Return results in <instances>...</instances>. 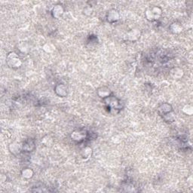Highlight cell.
I'll return each instance as SVG.
<instances>
[{
    "instance_id": "1",
    "label": "cell",
    "mask_w": 193,
    "mask_h": 193,
    "mask_svg": "<svg viewBox=\"0 0 193 193\" xmlns=\"http://www.w3.org/2000/svg\"><path fill=\"white\" fill-rule=\"evenodd\" d=\"M7 64L10 67L16 69L21 66L22 62L16 53L11 52L7 56Z\"/></svg>"
},
{
    "instance_id": "2",
    "label": "cell",
    "mask_w": 193,
    "mask_h": 193,
    "mask_svg": "<svg viewBox=\"0 0 193 193\" xmlns=\"http://www.w3.org/2000/svg\"><path fill=\"white\" fill-rule=\"evenodd\" d=\"M106 101L108 106L112 109H120V106H121V101H120L116 97L109 96L106 98L104 99Z\"/></svg>"
},
{
    "instance_id": "3",
    "label": "cell",
    "mask_w": 193,
    "mask_h": 193,
    "mask_svg": "<svg viewBox=\"0 0 193 193\" xmlns=\"http://www.w3.org/2000/svg\"><path fill=\"white\" fill-rule=\"evenodd\" d=\"M54 91L59 97H65L67 96L68 95V89L66 85H63V84H58L55 86Z\"/></svg>"
},
{
    "instance_id": "4",
    "label": "cell",
    "mask_w": 193,
    "mask_h": 193,
    "mask_svg": "<svg viewBox=\"0 0 193 193\" xmlns=\"http://www.w3.org/2000/svg\"><path fill=\"white\" fill-rule=\"evenodd\" d=\"M119 13L116 9H112L109 11H108L106 14V20L109 23H115L119 19Z\"/></svg>"
},
{
    "instance_id": "5",
    "label": "cell",
    "mask_w": 193,
    "mask_h": 193,
    "mask_svg": "<svg viewBox=\"0 0 193 193\" xmlns=\"http://www.w3.org/2000/svg\"><path fill=\"white\" fill-rule=\"evenodd\" d=\"M173 111V108L172 106L169 103H163V104L160 105L158 108V113H159L160 116H165V115L168 114V113H171Z\"/></svg>"
},
{
    "instance_id": "6",
    "label": "cell",
    "mask_w": 193,
    "mask_h": 193,
    "mask_svg": "<svg viewBox=\"0 0 193 193\" xmlns=\"http://www.w3.org/2000/svg\"><path fill=\"white\" fill-rule=\"evenodd\" d=\"M35 148V142H34L33 139H28L24 143V145H23V150L25 151V152H32Z\"/></svg>"
},
{
    "instance_id": "7",
    "label": "cell",
    "mask_w": 193,
    "mask_h": 193,
    "mask_svg": "<svg viewBox=\"0 0 193 193\" xmlns=\"http://www.w3.org/2000/svg\"><path fill=\"white\" fill-rule=\"evenodd\" d=\"M87 133H84L81 131H75L71 134V138L76 142H81L86 137Z\"/></svg>"
},
{
    "instance_id": "8",
    "label": "cell",
    "mask_w": 193,
    "mask_h": 193,
    "mask_svg": "<svg viewBox=\"0 0 193 193\" xmlns=\"http://www.w3.org/2000/svg\"><path fill=\"white\" fill-rule=\"evenodd\" d=\"M64 12V8L61 5H57L53 8L52 11H51V14L54 18H60L61 16L63 15Z\"/></svg>"
},
{
    "instance_id": "9",
    "label": "cell",
    "mask_w": 193,
    "mask_h": 193,
    "mask_svg": "<svg viewBox=\"0 0 193 193\" xmlns=\"http://www.w3.org/2000/svg\"><path fill=\"white\" fill-rule=\"evenodd\" d=\"M97 95L100 97L101 98L105 99L106 97H109L110 95H111V91H110L109 89L106 87H101L97 90Z\"/></svg>"
},
{
    "instance_id": "10",
    "label": "cell",
    "mask_w": 193,
    "mask_h": 193,
    "mask_svg": "<svg viewBox=\"0 0 193 193\" xmlns=\"http://www.w3.org/2000/svg\"><path fill=\"white\" fill-rule=\"evenodd\" d=\"M170 73H171V76L173 79H180L183 76V71L180 68L176 67L173 68L171 70V72H170Z\"/></svg>"
},
{
    "instance_id": "11",
    "label": "cell",
    "mask_w": 193,
    "mask_h": 193,
    "mask_svg": "<svg viewBox=\"0 0 193 193\" xmlns=\"http://www.w3.org/2000/svg\"><path fill=\"white\" fill-rule=\"evenodd\" d=\"M170 30H171V31L173 32V33L177 34L182 32L183 27L180 23L174 22V23H173L171 26H170Z\"/></svg>"
},
{
    "instance_id": "12",
    "label": "cell",
    "mask_w": 193,
    "mask_h": 193,
    "mask_svg": "<svg viewBox=\"0 0 193 193\" xmlns=\"http://www.w3.org/2000/svg\"><path fill=\"white\" fill-rule=\"evenodd\" d=\"M21 175L24 179H31L34 175V171H32L31 168H24L22 170Z\"/></svg>"
},
{
    "instance_id": "13",
    "label": "cell",
    "mask_w": 193,
    "mask_h": 193,
    "mask_svg": "<svg viewBox=\"0 0 193 193\" xmlns=\"http://www.w3.org/2000/svg\"><path fill=\"white\" fill-rule=\"evenodd\" d=\"M9 150H10L12 154H14V155H17V154L20 153V148L17 143H13L11 144L10 147H9Z\"/></svg>"
},
{
    "instance_id": "14",
    "label": "cell",
    "mask_w": 193,
    "mask_h": 193,
    "mask_svg": "<svg viewBox=\"0 0 193 193\" xmlns=\"http://www.w3.org/2000/svg\"><path fill=\"white\" fill-rule=\"evenodd\" d=\"M92 155V149L91 147H86L82 150V156L84 158H88Z\"/></svg>"
},
{
    "instance_id": "15",
    "label": "cell",
    "mask_w": 193,
    "mask_h": 193,
    "mask_svg": "<svg viewBox=\"0 0 193 193\" xmlns=\"http://www.w3.org/2000/svg\"><path fill=\"white\" fill-rule=\"evenodd\" d=\"M151 9V11H152V14H153L154 16H155V19H157V17H159L161 15L162 10L161 8L158 7V6H155V7L152 8V9Z\"/></svg>"
},
{
    "instance_id": "16",
    "label": "cell",
    "mask_w": 193,
    "mask_h": 193,
    "mask_svg": "<svg viewBox=\"0 0 193 193\" xmlns=\"http://www.w3.org/2000/svg\"><path fill=\"white\" fill-rule=\"evenodd\" d=\"M145 15H146V17H147V20H150V21H153V20H156V19H155V16H154V14H152L151 9H148V10L146 11Z\"/></svg>"
},
{
    "instance_id": "17",
    "label": "cell",
    "mask_w": 193,
    "mask_h": 193,
    "mask_svg": "<svg viewBox=\"0 0 193 193\" xmlns=\"http://www.w3.org/2000/svg\"><path fill=\"white\" fill-rule=\"evenodd\" d=\"M183 112L185 114L188 115V116H192L193 113L192 106H190V105H186L183 109Z\"/></svg>"
},
{
    "instance_id": "18",
    "label": "cell",
    "mask_w": 193,
    "mask_h": 193,
    "mask_svg": "<svg viewBox=\"0 0 193 193\" xmlns=\"http://www.w3.org/2000/svg\"><path fill=\"white\" fill-rule=\"evenodd\" d=\"M51 47H53V45H51V44H45V45L43 46V49L45 50V49H47V48H48V49L46 51V52L51 53L54 51V50L51 49Z\"/></svg>"
},
{
    "instance_id": "19",
    "label": "cell",
    "mask_w": 193,
    "mask_h": 193,
    "mask_svg": "<svg viewBox=\"0 0 193 193\" xmlns=\"http://www.w3.org/2000/svg\"><path fill=\"white\" fill-rule=\"evenodd\" d=\"M92 11H93V10L91 8V6H87L84 9V14H86V15H90V14H92Z\"/></svg>"
}]
</instances>
